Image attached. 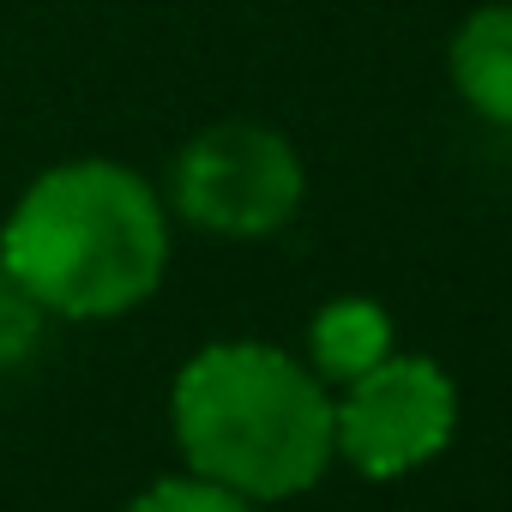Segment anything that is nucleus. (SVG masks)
<instances>
[{"label":"nucleus","mask_w":512,"mask_h":512,"mask_svg":"<svg viewBox=\"0 0 512 512\" xmlns=\"http://www.w3.org/2000/svg\"><path fill=\"white\" fill-rule=\"evenodd\" d=\"M43 326H49V314L19 290V278L0 266V374L7 368H19L31 350H37V338H43Z\"/></svg>","instance_id":"8"},{"label":"nucleus","mask_w":512,"mask_h":512,"mask_svg":"<svg viewBox=\"0 0 512 512\" xmlns=\"http://www.w3.org/2000/svg\"><path fill=\"white\" fill-rule=\"evenodd\" d=\"M398 350V320L374 302V296H332L326 308H314L308 320V368L326 386H350L356 374H368L374 362H386Z\"/></svg>","instance_id":"6"},{"label":"nucleus","mask_w":512,"mask_h":512,"mask_svg":"<svg viewBox=\"0 0 512 512\" xmlns=\"http://www.w3.org/2000/svg\"><path fill=\"white\" fill-rule=\"evenodd\" d=\"M181 464L260 500L308 494L332 464V386L284 344L217 338L193 350L169 386Z\"/></svg>","instance_id":"2"},{"label":"nucleus","mask_w":512,"mask_h":512,"mask_svg":"<svg viewBox=\"0 0 512 512\" xmlns=\"http://www.w3.org/2000/svg\"><path fill=\"white\" fill-rule=\"evenodd\" d=\"M0 266L49 320H121L169 272V205L133 163L67 157L13 199Z\"/></svg>","instance_id":"1"},{"label":"nucleus","mask_w":512,"mask_h":512,"mask_svg":"<svg viewBox=\"0 0 512 512\" xmlns=\"http://www.w3.org/2000/svg\"><path fill=\"white\" fill-rule=\"evenodd\" d=\"M446 73L476 121L512 133V0H488V7L464 13V25L446 43Z\"/></svg>","instance_id":"5"},{"label":"nucleus","mask_w":512,"mask_h":512,"mask_svg":"<svg viewBox=\"0 0 512 512\" xmlns=\"http://www.w3.org/2000/svg\"><path fill=\"white\" fill-rule=\"evenodd\" d=\"M127 512H266V506L223 488V482H211V476H199V470H175V476L145 482L127 500Z\"/></svg>","instance_id":"7"},{"label":"nucleus","mask_w":512,"mask_h":512,"mask_svg":"<svg viewBox=\"0 0 512 512\" xmlns=\"http://www.w3.org/2000/svg\"><path fill=\"white\" fill-rule=\"evenodd\" d=\"M308 199L302 151L266 121H211L169 163V205L217 241H266Z\"/></svg>","instance_id":"3"},{"label":"nucleus","mask_w":512,"mask_h":512,"mask_svg":"<svg viewBox=\"0 0 512 512\" xmlns=\"http://www.w3.org/2000/svg\"><path fill=\"white\" fill-rule=\"evenodd\" d=\"M458 434V386L434 356L392 350L350 386H332V446L368 482L434 464Z\"/></svg>","instance_id":"4"}]
</instances>
